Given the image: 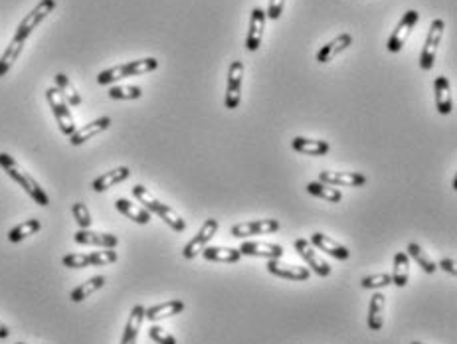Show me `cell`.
<instances>
[{
    "instance_id": "obj_30",
    "label": "cell",
    "mask_w": 457,
    "mask_h": 344,
    "mask_svg": "<svg viewBox=\"0 0 457 344\" xmlns=\"http://www.w3.org/2000/svg\"><path fill=\"white\" fill-rule=\"evenodd\" d=\"M103 285H105V277H103V275H95L92 279H88L85 283L76 287V289L70 293V299L74 301V303H81V301L88 299L90 295H93L95 291H99Z\"/></svg>"
},
{
    "instance_id": "obj_41",
    "label": "cell",
    "mask_w": 457,
    "mask_h": 344,
    "mask_svg": "<svg viewBox=\"0 0 457 344\" xmlns=\"http://www.w3.org/2000/svg\"><path fill=\"white\" fill-rule=\"evenodd\" d=\"M283 6H285V0H270V10L265 12V16L272 20H279L283 14Z\"/></svg>"
},
{
    "instance_id": "obj_24",
    "label": "cell",
    "mask_w": 457,
    "mask_h": 344,
    "mask_svg": "<svg viewBox=\"0 0 457 344\" xmlns=\"http://www.w3.org/2000/svg\"><path fill=\"white\" fill-rule=\"evenodd\" d=\"M293 150L301 152V154H309V156H323L331 150V145L327 141H315V139H305V136H295L291 141Z\"/></svg>"
},
{
    "instance_id": "obj_21",
    "label": "cell",
    "mask_w": 457,
    "mask_h": 344,
    "mask_svg": "<svg viewBox=\"0 0 457 344\" xmlns=\"http://www.w3.org/2000/svg\"><path fill=\"white\" fill-rule=\"evenodd\" d=\"M351 44L352 34H341V36H336L335 40H331L329 44H325L319 52H317V61H319V63H329V61L335 60L336 56H338L343 50H347Z\"/></svg>"
},
{
    "instance_id": "obj_42",
    "label": "cell",
    "mask_w": 457,
    "mask_h": 344,
    "mask_svg": "<svg viewBox=\"0 0 457 344\" xmlns=\"http://www.w3.org/2000/svg\"><path fill=\"white\" fill-rule=\"evenodd\" d=\"M440 267H442V270L445 271V273L454 275V277H456V275H457L456 261H454V259H449V257H445V259H442V261H440Z\"/></svg>"
},
{
    "instance_id": "obj_36",
    "label": "cell",
    "mask_w": 457,
    "mask_h": 344,
    "mask_svg": "<svg viewBox=\"0 0 457 344\" xmlns=\"http://www.w3.org/2000/svg\"><path fill=\"white\" fill-rule=\"evenodd\" d=\"M88 259H90V267H103V265L117 261V252L115 250L92 252V254H88Z\"/></svg>"
},
{
    "instance_id": "obj_45",
    "label": "cell",
    "mask_w": 457,
    "mask_h": 344,
    "mask_svg": "<svg viewBox=\"0 0 457 344\" xmlns=\"http://www.w3.org/2000/svg\"><path fill=\"white\" fill-rule=\"evenodd\" d=\"M16 344H24V343H16Z\"/></svg>"
},
{
    "instance_id": "obj_8",
    "label": "cell",
    "mask_w": 457,
    "mask_h": 344,
    "mask_svg": "<svg viewBox=\"0 0 457 344\" xmlns=\"http://www.w3.org/2000/svg\"><path fill=\"white\" fill-rule=\"evenodd\" d=\"M242 81H244V63L232 61L228 70V85H226V109H236L242 101Z\"/></svg>"
},
{
    "instance_id": "obj_13",
    "label": "cell",
    "mask_w": 457,
    "mask_h": 344,
    "mask_svg": "<svg viewBox=\"0 0 457 344\" xmlns=\"http://www.w3.org/2000/svg\"><path fill=\"white\" fill-rule=\"evenodd\" d=\"M74 240L79 245H95V247H101V250H115L119 238L113 236V234H99V232H92V230H79L76 232Z\"/></svg>"
},
{
    "instance_id": "obj_31",
    "label": "cell",
    "mask_w": 457,
    "mask_h": 344,
    "mask_svg": "<svg viewBox=\"0 0 457 344\" xmlns=\"http://www.w3.org/2000/svg\"><path fill=\"white\" fill-rule=\"evenodd\" d=\"M307 192L313 196H317V198H323V200H327V202H341L343 200V194H341V190L335 188V186H329V184H323V182H309L307 184Z\"/></svg>"
},
{
    "instance_id": "obj_37",
    "label": "cell",
    "mask_w": 457,
    "mask_h": 344,
    "mask_svg": "<svg viewBox=\"0 0 457 344\" xmlns=\"http://www.w3.org/2000/svg\"><path fill=\"white\" fill-rule=\"evenodd\" d=\"M72 214H74V220L79 225V230H90V225H92V214H90V210L88 206L83 204V202H76L74 206H72Z\"/></svg>"
},
{
    "instance_id": "obj_1",
    "label": "cell",
    "mask_w": 457,
    "mask_h": 344,
    "mask_svg": "<svg viewBox=\"0 0 457 344\" xmlns=\"http://www.w3.org/2000/svg\"><path fill=\"white\" fill-rule=\"evenodd\" d=\"M0 166H2V170H4L10 179L14 180L16 184H20V186L26 190V194L30 196L36 204H40L42 208H46L48 204H50V198H48L46 192L40 188V184L32 179L30 174H28L22 166L18 165L8 152H0Z\"/></svg>"
},
{
    "instance_id": "obj_22",
    "label": "cell",
    "mask_w": 457,
    "mask_h": 344,
    "mask_svg": "<svg viewBox=\"0 0 457 344\" xmlns=\"http://www.w3.org/2000/svg\"><path fill=\"white\" fill-rule=\"evenodd\" d=\"M184 311V303L179 299L167 301V303H161V305H154V307H149L145 309V318L151 321V323H156V321H163L167 316H174V314H181Z\"/></svg>"
},
{
    "instance_id": "obj_19",
    "label": "cell",
    "mask_w": 457,
    "mask_h": 344,
    "mask_svg": "<svg viewBox=\"0 0 457 344\" xmlns=\"http://www.w3.org/2000/svg\"><path fill=\"white\" fill-rule=\"evenodd\" d=\"M311 243H313L315 247H319L321 252L333 255L335 259H341V261H345V259L351 257V252H349L345 245H341L338 241H335L333 238H329V236H325V234H321V232H317V234L311 236Z\"/></svg>"
},
{
    "instance_id": "obj_18",
    "label": "cell",
    "mask_w": 457,
    "mask_h": 344,
    "mask_svg": "<svg viewBox=\"0 0 457 344\" xmlns=\"http://www.w3.org/2000/svg\"><path fill=\"white\" fill-rule=\"evenodd\" d=\"M434 91H436V107L442 115H449L454 111V95H451V85L445 75L436 77L434 81Z\"/></svg>"
},
{
    "instance_id": "obj_33",
    "label": "cell",
    "mask_w": 457,
    "mask_h": 344,
    "mask_svg": "<svg viewBox=\"0 0 457 344\" xmlns=\"http://www.w3.org/2000/svg\"><path fill=\"white\" fill-rule=\"evenodd\" d=\"M56 88H58V91H60L61 95H63V99L68 101L70 105H74V107H77V105H81V95L77 93V90L74 88V83L70 81V77L65 74H58L56 77Z\"/></svg>"
},
{
    "instance_id": "obj_34",
    "label": "cell",
    "mask_w": 457,
    "mask_h": 344,
    "mask_svg": "<svg viewBox=\"0 0 457 344\" xmlns=\"http://www.w3.org/2000/svg\"><path fill=\"white\" fill-rule=\"evenodd\" d=\"M406 254H408V257H412L422 270L426 271V273H436V270H438V267H436V261H434L418 243H410L408 250H406Z\"/></svg>"
},
{
    "instance_id": "obj_23",
    "label": "cell",
    "mask_w": 457,
    "mask_h": 344,
    "mask_svg": "<svg viewBox=\"0 0 457 344\" xmlns=\"http://www.w3.org/2000/svg\"><path fill=\"white\" fill-rule=\"evenodd\" d=\"M143 321H145V307H143V305H135V307L131 309L129 321H127L125 330H123L121 344H137L139 330H141Z\"/></svg>"
},
{
    "instance_id": "obj_15",
    "label": "cell",
    "mask_w": 457,
    "mask_h": 344,
    "mask_svg": "<svg viewBox=\"0 0 457 344\" xmlns=\"http://www.w3.org/2000/svg\"><path fill=\"white\" fill-rule=\"evenodd\" d=\"M267 271L275 277H281V279H287V281H307L309 279V270L307 267L290 265V263H283L281 259H270L267 261Z\"/></svg>"
},
{
    "instance_id": "obj_27",
    "label": "cell",
    "mask_w": 457,
    "mask_h": 344,
    "mask_svg": "<svg viewBox=\"0 0 457 344\" xmlns=\"http://www.w3.org/2000/svg\"><path fill=\"white\" fill-rule=\"evenodd\" d=\"M384 305H386V297L382 293H374L370 305H368V329L380 330L384 325Z\"/></svg>"
},
{
    "instance_id": "obj_40",
    "label": "cell",
    "mask_w": 457,
    "mask_h": 344,
    "mask_svg": "<svg viewBox=\"0 0 457 344\" xmlns=\"http://www.w3.org/2000/svg\"><path fill=\"white\" fill-rule=\"evenodd\" d=\"M149 338L154 341L156 344H176V338L163 329V327H159V325H152L151 329H149Z\"/></svg>"
},
{
    "instance_id": "obj_7",
    "label": "cell",
    "mask_w": 457,
    "mask_h": 344,
    "mask_svg": "<svg viewBox=\"0 0 457 344\" xmlns=\"http://www.w3.org/2000/svg\"><path fill=\"white\" fill-rule=\"evenodd\" d=\"M420 22V14L416 12V10H408L406 14L400 18V22H398V26L392 32V36H390V40H388V52H392V54H398L404 44L408 42V38H410L412 30L416 28V24Z\"/></svg>"
},
{
    "instance_id": "obj_12",
    "label": "cell",
    "mask_w": 457,
    "mask_h": 344,
    "mask_svg": "<svg viewBox=\"0 0 457 344\" xmlns=\"http://www.w3.org/2000/svg\"><path fill=\"white\" fill-rule=\"evenodd\" d=\"M319 182L329 184V186L358 188V186H365L366 184V176L363 172H331V170H323V172H319Z\"/></svg>"
},
{
    "instance_id": "obj_5",
    "label": "cell",
    "mask_w": 457,
    "mask_h": 344,
    "mask_svg": "<svg viewBox=\"0 0 457 344\" xmlns=\"http://www.w3.org/2000/svg\"><path fill=\"white\" fill-rule=\"evenodd\" d=\"M54 8H56V0H40V2L32 8L30 12L24 16V20L18 24L14 38L22 40V42H26L32 32L40 26V22H44L48 16L54 12Z\"/></svg>"
},
{
    "instance_id": "obj_2",
    "label": "cell",
    "mask_w": 457,
    "mask_h": 344,
    "mask_svg": "<svg viewBox=\"0 0 457 344\" xmlns=\"http://www.w3.org/2000/svg\"><path fill=\"white\" fill-rule=\"evenodd\" d=\"M133 196H135L139 202L145 206V210H149L152 214H156V216H159V218H161L170 230H174V232H179V234L186 230V222H184L183 218H181L174 210L170 208V206L163 204L161 200H156V198L151 194V190L145 188L143 184L133 186Z\"/></svg>"
},
{
    "instance_id": "obj_35",
    "label": "cell",
    "mask_w": 457,
    "mask_h": 344,
    "mask_svg": "<svg viewBox=\"0 0 457 344\" xmlns=\"http://www.w3.org/2000/svg\"><path fill=\"white\" fill-rule=\"evenodd\" d=\"M143 95V90L137 85H115L109 90V97L111 99H121V101H129V99H139Z\"/></svg>"
},
{
    "instance_id": "obj_25",
    "label": "cell",
    "mask_w": 457,
    "mask_h": 344,
    "mask_svg": "<svg viewBox=\"0 0 457 344\" xmlns=\"http://www.w3.org/2000/svg\"><path fill=\"white\" fill-rule=\"evenodd\" d=\"M115 208L119 210L123 216H127L129 220H133L135 224L145 225L151 222V212H149V210L141 208V206L129 202V200H125V198H117V200H115Z\"/></svg>"
},
{
    "instance_id": "obj_9",
    "label": "cell",
    "mask_w": 457,
    "mask_h": 344,
    "mask_svg": "<svg viewBox=\"0 0 457 344\" xmlns=\"http://www.w3.org/2000/svg\"><path fill=\"white\" fill-rule=\"evenodd\" d=\"M216 232H218V220H214V218L206 220V222L202 224V227L199 230V234L184 245L183 250L184 259H194V257H196V255L208 245V241L216 236Z\"/></svg>"
},
{
    "instance_id": "obj_16",
    "label": "cell",
    "mask_w": 457,
    "mask_h": 344,
    "mask_svg": "<svg viewBox=\"0 0 457 344\" xmlns=\"http://www.w3.org/2000/svg\"><path fill=\"white\" fill-rule=\"evenodd\" d=\"M265 10L263 8H254L252 10V18H250V32L245 38V48L250 52H256L261 45V38H263V30H265Z\"/></svg>"
},
{
    "instance_id": "obj_43",
    "label": "cell",
    "mask_w": 457,
    "mask_h": 344,
    "mask_svg": "<svg viewBox=\"0 0 457 344\" xmlns=\"http://www.w3.org/2000/svg\"><path fill=\"white\" fill-rule=\"evenodd\" d=\"M10 336V330H8V327L0 321V338L4 341V338H8Z\"/></svg>"
},
{
    "instance_id": "obj_14",
    "label": "cell",
    "mask_w": 457,
    "mask_h": 344,
    "mask_svg": "<svg viewBox=\"0 0 457 344\" xmlns=\"http://www.w3.org/2000/svg\"><path fill=\"white\" fill-rule=\"evenodd\" d=\"M240 254L252 257H265V259H281L283 247L270 241H244L240 245Z\"/></svg>"
},
{
    "instance_id": "obj_26",
    "label": "cell",
    "mask_w": 457,
    "mask_h": 344,
    "mask_svg": "<svg viewBox=\"0 0 457 344\" xmlns=\"http://www.w3.org/2000/svg\"><path fill=\"white\" fill-rule=\"evenodd\" d=\"M200 254L204 255V259H208V261H220V263H238V261L242 259L240 250H234V247H220V245L204 247Z\"/></svg>"
},
{
    "instance_id": "obj_10",
    "label": "cell",
    "mask_w": 457,
    "mask_h": 344,
    "mask_svg": "<svg viewBox=\"0 0 457 344\" xmlns=\"http://www.w3.org/2000/svg\"><path fill=\"white\" fill-rule=\"evenodd\" d=\"M281 224L277 220H254V222H244V224L232 225V236L234 238H247V236H265L279 232Z\"/></svg>"
},
{
    "instance_id": "obj_29",
    "label": "cell",
    "mask_w": 457,
    "mask_h": 344,
    "mask_svg": "<svg viewBox=\"0 0 457 344\" xmlns=\"http://www.w3.org/2000/svg\"><path fill=\"white\" fill-rule=\"evenodd\" d=\"M22 48H24V42L18 40V38H12V42L6 45V50H4L2 56H0V77H4V75L10 72V68L14 65L18 56L22 54Z\"/></svg>"
},
{
    "instance_id": "obj_32",
    "label": "cell",
    "mask_w": 457,
    "mask_h": 344,
    "mask_svg": "<svg viewBox=\"0 0 457 344\" xmlns=\"http://www.w3.org/2000/svg\"><path fill=\"white\" fill-rule=\"evenodd\" d=\"M42 230V224H40V220H26V222H22V224H18L16 227L10 230V234H8V241H12V243H18V241L26 240V238H30L34 236L36 232H40Z\"/></svg>"
},
{
    "instance_id": "obj_3",
    "label": "cell",
    "mask_w": 457,
    "mask_h": 344,
    "mask_svg": "<svg viewBox=\"0 0 457 344\" xmlns=\"http://www.w3.org/2000/svg\"><path fill=\"white\" fill-rule=\"evenodd\" d=\"M156 68H159V60H156V58L127 61V63H121V65H115V68H109L105 72H101V74L97 75V83H99V85H109V83H115V81L125 79V77L151 74Z\"/></svg>"
},
{
    "instance_id": "obj_20",
    "label": "cell",
    "mask_w": 457,
    "mask_h": 344,
    "mask_svg": "<svg viewBox=\"0 0 457 344\" xmlns=\"http://www.w3.org/2000/svg\"><path fill=\"white\" fill-rule=\"evenodd\" d=\"M131 176V170L129 166H119V168H113L105 174L97 176V179L92 182V188L95 192H105L109 188H113L115 184H121L123 180H127Z\"/></svg>"
},
{
    "instance_id": "obj_6",
    "label": "cell",
    "mask_w": 457,
    "mask_h": 344,
    "mask_svg": "<svg viewBox=\"0 0 457 344\" xmlns=\"http://www.w3.org/2000/svg\"><path fill=\"white\" fill-rule=\"evenodd\" d=\"M443 30H445V22L442 18H436L429 26V32H427L426 44H424V50L420 54V68L424 72H429L436 63V54H438V45L442 42L443 38Z\"/></svg>"
},
{
    "instance_id": "obj_17",
    "label": "cell",
    "mask_w": 457,
    "mask_h": 344,
    "mask_svg": "<svg viewBox=\"0 0 457 344\" xmlns=\"http://www.w3.org/2000/svg\"><path fill=\"white\" fill-rule=\"evenodd\" d=\"M109 127H111V119H109V117H99V119L83 125L81 129H76V133L70 136V143H72L74 147H79V145H83L85 141H90L93 136H97L99 133L107 131Z\"/></svg>"
},
{
    "instance_id": "obj_4",
    "label": "cell",
    "mask_w": 457,
    "mask_h": 344,
    "mask_svg": "<svg viewBox=\"0 0 457 344\" xmlns=\"http://www.w3.org/2000/svg\"><path fill=\"white\" fill-rule=\"evenodd\" d=\"M46 99L50 107H52V113H54V117L58 121V127H60V131L65 136H72L76 133V121L72 117V111H70V107H68V101L63 99V95H61L58 88H50L46 91Z\"/></svg>"
},
{
    "instance_id": "obj_28",
    "label": "cell",
    "mask_w": 457,
    "mask_h": 344,
    "mask_svg": "<svg viewBox=\"0 0 457 344\" xmlns=\"http://www.w3.org/2000/svg\"><path fill=\"white\" fill-rule=\"evenodd\" d=\"M410 279V257L406 252H398L394 255V273H392V285L406 287Z\"/></svg>"
},
{
    "instance_id": "obj_44",
    "label": "cell",
    "mask_w": 457,
    "mask_h": 344,
    "mask_svg": "<svg viewBox=\"0 0 457 344\" xmlns=\"http://www.w3.org/2000/svg\"><path fill=\"white\" fill-rule=\"evenodd\" d=\"M412 344H422V343H412Z\"/></svg>"
},
{
    "instance_id": "obj_38",
    "label": "cell",
    "mask_w": 457,
    "mask_h": 344,
    "mask_svg": "<svg viewBox=\"0 0 457 344\" xmlns=\"http://www.w3.org/2000/svg\"><path fill=\"white\" fill-rule=\"evenodd\" d=\"M363 287L365 289H380L386 285H392V275L390 273H376V275H368L363 279Z\"/></svg>"
},
{
    "instance_id": "obj_11",
    "label": "cell",
    "mask_w": 457,
    "mask_h": 344,
    "mask_svg": "<svg viewBox=\"0 0 457 344\" xmlns=\"http://www.w3.org/2000/svg\"><path fill=\"white\" fill-rule=\"evenodd\" d=\"M295 250H297V254L303 257L305 261L309 263V267L315 271L319 277H329V275H331V265L311 247L309 241L303 240V238L295 240Z\"/></svg>"
},
{
    "instance_id": "obj_39",
    "label": "cell",
    "mask_w": 457,
    "mask_h": 344,
    "mask_svg": "<svg viewBox=\"0 0 457 344\" xmlns=\"http://www.w3.org/2000/svg\"><path fill=\"white\" fill-rule=\"evenodd\" d=\"M61 263L70 270H83V267H90V259L88 254H68L63 255Z\"/></svg>"
}]
</instances>
